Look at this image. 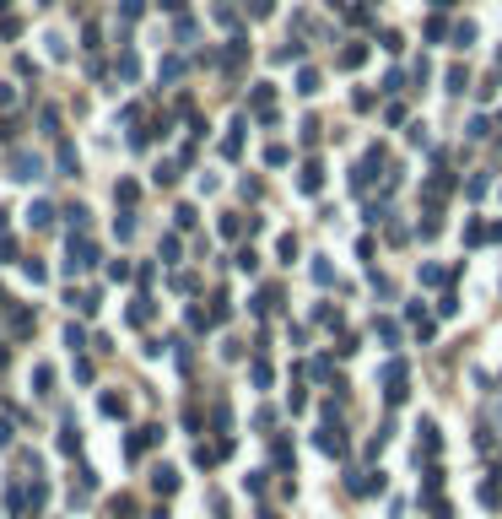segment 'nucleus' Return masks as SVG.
<instances>
[{
    "label": "nucleus",
    "instance_id": "22",
    "mask_svg": "<svg viewBox=\"0 0 502 519\" xmlns=\"http://www.w3.org/2000/svg\"><path fill=\"white\" fill-rule=\"evenodd\" d=\"M260 519H276V514H260Z\"/></svg>",
    "mask_w": 502,
    "mask_h": 519
},
{
    "label": "nucleus",
    "instance_id": "6",
    "mask_svg": "<svg viewBox=\"0 0 502 519\" xmlns=\"http://www.w3.org/2000/svg\"><path fill=\"white\" fill-rule=\"evenodd\" d=\"M351 487H357L362 498H373V492H383V471H367V476H362V481H351Z\"/></svg>",
    "mask_w": 502,
    "mask_h": 519
},
{
    "label": "nucleus",
    "instance_id": "8",
    "mask_svg": "<svg viewBox=\"0 0 502 519\" xmlns=\"http://www.w3.org/2000/svg\"><path fill=\"white\" fill-rule=\"evenodd\" d=\"M470 43H475V22H459L454 27V49H470Z\"/></svg>",
    "mask_w": 502,
    "mask_h": 519
},
{
    "label": "nucleus",
    "instance_id": "17",
    "mask_svg": "<svg viewBox=\"0 0 502 519\" xmlns=\"http://www.w3.org/2000/svg\"><path fill=\"white\" fill-rule=\"evenodd\" d=\"M114 195H119L124 206H130V200H135V195H141V189H135V179H119V189H114Z\"/></svg>",
    "mask_w": 502,
    "mask_h": 519
},
{
    "label": "nucleus",
    "instance_id": "11",
    "mask_svg": "<svg viewBox=\"0 0 502 519\" xmlns=\"http://www.w3.org/2000/svg\"><path fill=\"white\" fill-rule=\"evenodd\" d=\"M362 60H367V43H357V49H346V54H341V65H346V71H357Z\"/></svg>",
    "mask_w": 502,
    "mask_h": 519
},
{
    "label": "nucleus",
    "instance_id": "16",
    "mask_svg": "<svg viewBox=\"0 0 502 519\" xmlns=\"http://www.w3.org/2000/svg\"><path fill=\"white\" fill-rule=\"evenodd\" d=\"M297 92H319V71H302V76H297Z\"/></svg>",
    "mask_w": 502,
    "mask_h": 519
},
{
    "label": "nucleus",
    "instance_id": "21",
    "mask_svg": "<svg viewBox=\"0 0 502 519\" xmlns=\"http://www.w3.org/2000/svg\"><path fill=\"white\" fill-rule=\"evenodd\" d=\"M270 6H276V0H254V17H265V11H270Z\"/></svg>",
    "mask_w": 502,
    "mask_h": 519
},
{
    "label": "nucleus",
    "instance_id": "12",
    "mask_svg": "<svg viewBox=\"0 0 502 519\" xmlns=\"http://www.w3.org/2000/svg\"><path fill=\"white\" fill-rule=\"evenodd\" d=\"M270 379H276V368L260 357V363H254V384H260V390H270Z\"/></svg>",
    "mask_w": 502,
    "mask_h": 519
},
{
    "label": "nucleus",
    "instance_id": "3",
    "mask_svg": "<svg viewBox=\"0 0 502 519\" xmlns=\"http://www.w3.org/2000/svg\"><path fill=\"white\" fill-rule=\"evenodd\" d=\"M11 168H17L11 179H38V173H43V163H38V157H27V152H17V163H11Z\"/></svg>",
    "mask_w": 502,
    "mask_h": 519
},
{
    "label": "nucleus",
    "instance_id": "10",
    "mask_svg": "<svg viewBox=\"0 0 502 519\" xmlns=\"http://www.w3.org/2000/svg\"><path fill=\"white\" fill-rule=\"evenodd\" d=\"M373 335H378V341H400V325H394V319H378V325H373Z\"/></svg>",
    "mask_w": 502,
    "mask_h": 519
},
{
    "label": "nucleus",
    "instance_id": "7",
    "mask_svg": "<svg viewBox=\"0 0 502 519\" xmlns=\"http://www.w3.org/2000/svg\"><path fill=\"white\" fill-rule=\"evenodd\" d=\"M60 449H65V455H76V449H81V433H76V422H65V427H60Z\"/></svg>",
    "mask_w": 502,
    "mask_h": 519
},
{
    "label": "nucleus",
    "instance_id": "9",
    "mask_svg": "<svg viewBox=\"0 0 502 519\" xmlns=\"http://www.w3.org/2000/svg\"><path fill=\"white\" fill-rule=\"evenodd\" d=\"M152 319V298H135V309H130V325H146Z\"/></svg>",
    "mask_w": 502,
    "mask_h": 519
},
{
    "label": "nucleus",
    "instance_id": "13",
    "mask_svg": "<svg viewBox=\"0 0 502 519\" xmlns=\"http://www.w3.org/2000/svg\"><path fill=\"white\" fill-rule=\"evenodd\" d=\"M438 314H443V319H454V314H459V298H454V292H443V298H438Z\"/></svg>",
    "mask_w": 502,
    "mask_h": 519
},
{
    "label": "nucleus",
    "instance_id": "18",
    "mask_svg": "<svg viewBox=\"0 0 502 519\" xmlns=\"http://www.w3.org/2000/svg\"><path fill=\"white\" fill-rule=\"evenodd\" d=\"M103 416H124V400H119V395H103Z\"/></svg>",
    "mask_w": 502,
    "mask_h": 519
},
{
    "label": "nucleus",
    "instance_id": "4",
    "mask_svg": "<svg viewBox=\"0 0 502 519\" xmlns=\"http://www.w3.org/2000/svg\"><path fill=\"white\" fill-rule=\"evenodd\" d=\"M152 487H157V492H173V487H179V471H173V465H157V471H152Z\"/></svg>",
    "mask_w": 502,
    "mask_h": 519
},
{
    "label": "nucleus",
    "instance_id": "14",
    "mask_svg": "<svg viewBox=\"0 0 502 519\" xmlns=\"http://www.w3.org/2000/svg\"><path fill=\"white\" fill-rule=\"evenodd\" d=\"M65 346H71V352H81V346H87V330H81V325H71V330H65Z\"/></svg>",
    "mask_w": 502,
    "mask_h": 519
},
{
    "label": "nucleus",
    "instance_id": "1",
    "mask_svg": "<svg viewBox=\"0 0 502 519\" xmlns=\"http://www.w3.org/2000/svg\"><path fill=\"white\" fill-rule=\"evenodd\" d=\"M405 384H411V374H405V363H389V368H383V400H389V406H400L405 395Z\"/></svg>",
    "mask_w": 502,
    "mask_h": 519
},
{
    "label": "nucleus",
    "instance_id": "20",
    "mask_svg": "<svg viewBox=\"0 0 502 519\" xmlns=\"http://www.w3.org/2000/svg\"><path fill=\"white\" fill-rule=\"evenodd\" d=\"M6 444H11V422H0V449H6Z\"/></svg>",
    "mask_w": 502,
    "mask_h": 519
},
{
    "label": "nucleus",
    "instance_id": "15",
    "mask_svg": "<svg viewBox=\"0 0 502 519\" xmlns=\"http://www.w3.org/2000/svg\"><path fill=\"white\" fill-rule=\"evenodd\" d=\"M33 384H38V395H49V384H54V368H33Z\"/></svg>",
    "mask_w": 502,
    "mask_h": 519
},
{
    "label": "nucleus",
    "instance_id": "2",
    "mask_svg": "<svg viewBox=\"0 0 502 519\" xmlns=\"http://www.w3.org/2000/svg\"><path fill=\"white\" fill-rule=\"evenodd\" d=\"M297 189H302V195H319V189H324V168L308 163V168H302V179H297Z\"/></svg>",
    "mask_w": 502,
    "mask_h": 519
},
{
    "label": "nucleus",
    "instance_id": "19",
    "mask_svg": "<svg viewBox=\"0 0 502 519\" xmlns=\"http://www.w3.org/2000/svg\"><path fill=\"white\" fill-rule=\"evenodd\" d=\"M238 270H260V254H254V249H238Z\"/></svg>",
    "mask_w": 502,
    "mask_h": 519
},
{
    "label": "nucleus",
    "instance_id": "5",
    "mask_svg": "<svg viewBox=\"0 0 502 519\" xmlns=\"http://www.w3.org/2000/svg\"><path fill=\"white\" fill-rule=\"evenodd\" d=\"M319 449H324V455H346V438L335 433V427H324V433H319Z\"/></svg>",
    "mask_w": 502,
    "mask_h": 519
}]
</instances>
